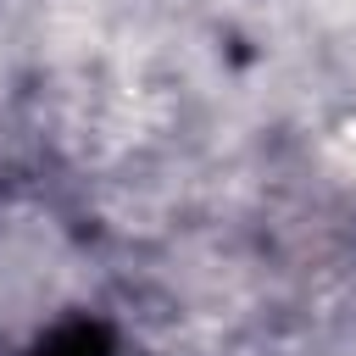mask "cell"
<instances>
[{"label":"cell","mask_w":356,"mask_h":356,"mask_svg":"<svg viewBox=\"0 0 356 356\" xmlns=\"http://www.w3.org/2000/svg\"><path fill=\"white\" fill-rule=\"evenodd\" d=\"M83 273L67 228L39 206H0V339H39L78 306Z\"/></svg>","instance_id":"cell-1"}]
</instances>
